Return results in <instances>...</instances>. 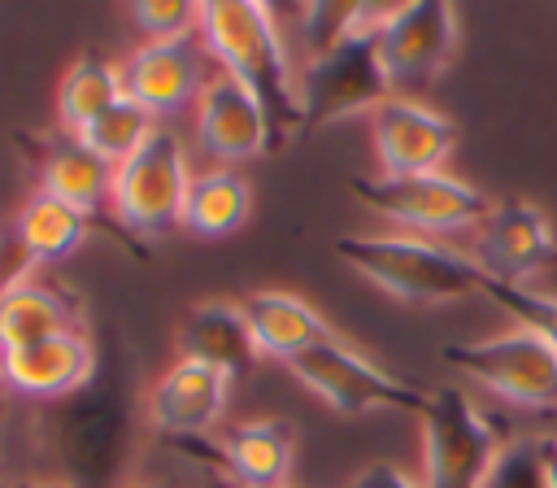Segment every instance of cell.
Instances as JSON below:
<instances>
[{"mask_svg": "<svg viewBox=\"0 0 557 488\" xmlns=\"http://www.w3.org/2000/svg\"><path fill=\"white\" fill-rule=\"evenodd\" d=\"M348 192L370 205L374 213H383L387 222L405 227V231H422V235H453V231H470L487 218L492 200L444 174V170H431V174H374V179H352Z\"/></svg>", "mask_w": 557, "mask_h": 488, "instance_id": "cell-9", "label": "cell"}, {"mask_svg": "<svg viewBox=\"0 0 557 488\" xmlns=\"http://www.w3.org/2000/svg\"><path fill=\"white\" fill-rule=\"evenodd\" d=\"M383 13H387V4H379L370 22H361L339 44H331L326 52H318L300 65L305 131H318V126L352 118V113H374L383 100H392V83H387L383 57H379Z\"/></svg>", "mask_w": 557, "mask_h": 488, "instance_id": "cell-4", "label": "cell"}, {"mask_svg": "<svg viewBox=\"0 0 557 488\" xmlns=\"http://www.w3.org/2000/svg\"><path fill=\"white\" fill-rule=\"evenodd\" d=\"M344 488H426L422 479H413V475H405L400 466H392V462H374V466H366V471H357Z\"/></svg>", "mask_w": 557, "mask_h": 488, "instance_id": "cell-29", "label": "cell"}, {"mask_svg": "<svg viewBox=\"0 0 557 488\" xmlns=\"http://www.w3.org/2000/svg\"><path fill=\"white\" fill-rule=\"evenodd\" d=\"M152 131H157V118L148 113V109H139L135 100H117L113 109H104L87 131H78V139L96 152V157H104L109 166H122L126 157H135L148 139H152Z\"/></svg>", "mask_w": 557, "mask_h": 488, "instance_id": "cell-25", "label": "cell"}, {"mask_svg": "<svg viewBox=\"0 0 557 488\" xmlns=\"http://www.w3.org/2000/svg\"><path fill=\"white\" fill-rule=\"evenodd\" d=\"M183 357L205 362V366H213V370H222L231 379L248 375L252 362L261 357V349L252 340L244 305H235V301H205V305H196L187 327H183Z\"/></svg>", "mask_w": 557, "mask_h": 488, "instance_id": "cell-20", "label": "cell"}, {"mask_svg": "<svg viewBox=\"0 0 557 488\" xmlns=\"http://www.w3.org/2000/svg\"><path fill=\"white\" fill-rule=\"evenodd\" d=\"M540 440V466H544V484L557 488V436H535Z\"/></svg>", "mask_w": 557, "mask_h": 488, "instance_id": "cell-30", "label": "cell"}, {"mask_svg": "<svg viewBox=\"0 0 557 488\" xmlns=\"http://www.w3.org/2000/svg\"><path fill=\"white\" fill-rule=\"evenodd\" d=\"M205 48L183 44H144L122 65V96L148 109L152 118H170L200 100L205 91Z\"/></svg>", "mask_w": 557, "mask_h": 488, "instance_id": "cell-18", "label": "cell"}, {"mask_svg": "<svg viewBox=\"0 0 557 488\" xmlns=\"http://www.w3.org/2000/svg\"><path fill=\"white\" fill-rule=\"evenodd\" d=\"M174 449L205 462L209 475L244 488H287L296 466V431L287 418H248L226 427L218 440H174Z\"/></svg>", "mask_w": 557, "mask_h": 488, "instance_id": "cell-11", "label": "cell"}, {"mask_svg": "<svg viewBox=\"0 0 557 488\" xmlns=\"http://www.w3.org/2000/svg\"><path fill=\"white\" fill-rule=\"evenodd\" d=\"M231 375L205 366V362H191V357H178L152 388L148 396V418L152 427L174 444V440H200L209 436L226 405H231Z\"/></svg>", "mask_w": 557, "mask_h": 488, "instance_id": "cell-16", "label": "cell"}, {"mask_svg": "<svg viewBox=\"0 0 557 488\" xmlns=\"http://www.w3.org/2000/svg\"><path fill=\"white\" fill-rule=\"evenodd\" d=\"M440 357L457 375L483 383L487 392L522 410L557 414V349L522 327L500 331L492 340H474V344H444Z\"/></svg>", "mask_w": 557, "mask_h": 488, "instance_id": "cell-8", "label": "cell"}, {"mask_svg": "<svg viewBox=\"0 0 557 488\" xmlns=\"http://www.w3.org/2000/svg\"><path fill=\"white\" fill-rule=\"evenodd\" d=\"M474 231V261L496 283H531V274L557 261V235L548 218L522 196L492 205Z\"/></svg>", "mask_w": 557, "mask_h": 488, "instance_id": "cell-12", "label": "cell"}, {"mask_svg": "<svg viewBox=\"0 0 557 488\" xmlns=\"http://www.w3.org/2000/svg\"><path fill=\"white\" fill-rule=\"evenodd\" d=\"M139 488H170V484H139Z\"/></svg>", "mask_w": 557, "mask_h": 488, "instance_id": "cell-34", "label": "cell"}, {"mask_svg": "<svg viewBox=\"0 0 557 488\" xmlns=\"http://www.w3.org/2000/svg\"><path fill=\"white\" fill-rule=\"evenodd\" d=\"M131 17L148 35V44H183L191 30H200V4L187 0H144L131 4Z\"/></svg>", "mask_w": 557, "mask_h": 488, "instance_id": "cell-27", "label": "cell"}, {"mask_svg": "<svg viewBox=\"0 0 557 488\" xmlns=\"http://www.w3.org/2000/svg\"><path fill=\"white\" fill-rule=\"evenodd\" d=\"M457 48V9L444 0L387 4L379 22V57L392 83V96L431 87Z\"/></svg>", "mask_w": 557, "mask_h": 488, "instance_id": "cell-10", "label": "cell"}, {"mask_svg": "<svg viewBox=\"0 0 557 488\" xmlns=\"http://www.w3.org/2000/svg\"><path fill=\"white\" fill-rule=\"evenodd\" d=\"M252 213V187L244 174L218 166L205 174H191L187 200H183V227L200 240H226L235 235Z\"/></svg>", "mask_w": 557, "mask_h": 488, "instance_id": "cell-23", "label": "cell"}, {"mask_svg": "<svg viewBox=\"0 0 557 488\" xmlns=\"http://www.w3.org/2000/svg\"><path fill=\"white\" fill-rule=\"evenodd\" d=\"M0 488H4V484H0Z\"/></svg>", "mask_w": 557, "mask_h": 488, "instance_id": "cell-36", "label": "cell"}, {"mask_svg": "<svg viewBox=\"0 0 557 488\" xmlns=\"http://www.w3.org/2000/svg\"><path fill=\"white\" fill-rule=\"evenodd\" d=\"M335 257L413 305H448L487 292V274L474 257L418 235H339Z\"/></svg>", "mask_w": 557, "mask_h": 488, "instance_id": "cell-3", "label": "cell"}, {"mask_svg": "<svg viewBox=\"0 0 557 488\" xmlns=\"http://www.w3.org/2000/svg\"><path fill=\"white\" fill-rule=\"evenodd\" d=\"M483 296H492L500 309H509L522 331H531V335H540L544 344L557 349V296L553 292H540L531 283H496V279H487Z\"/></svg>", "mask_w": 557, "mask_h": 488, "instance_id": "cell-26", "label": "cell"}, {"mask_svg": "<svg viewBox=\"0 0 557 488\" xmlns=\"http://www.w3.org/2000/svg\"><path fill=\"white\" fill-rule=\"evenodd\" d=\"M287 366L313 396H322L331 410H339L348 418H361V414H422L426 401H431L426 388H413L409 379L387 375L383 366L361 357L339 335H331L318 349L292 357Z\"/></svg>", "mask_w": 557, "mask_h": 488, "instance_id": "cell-6", "label": "cell"}, {"mask_svg": "<svg viewBox=\"0 0 557 488\" xmlns=\"http://www.w3.org/2000/svg\"><path fill=\"white\" fill-rule=\"evenodd\" d=\"M196 139L218 166H235V161L274 152V126H270L265 109L226 74L209 78L196 100Z\"/></svg>", "mask_w": 557, "mask_h": 488, "instance_id": "cell-17", "label": "cell"}, {"mask_svg": "<svg viewBox=\"0 0 557 488\" xmlns=\"http://www.w3.org/2000/svg\"><path fill=\"white\" fill-rule=\"evenodd\" d=\"M4 396H9V392H4V383H0V423H4Z\"/></svg>", "mask_w": 557, "mask_h": 488, "instance_id": "cell-33", "label": "cell"}, {"mask_svg": "<svg viewBox=\"0 0 557 488\" xmlns=\"http://www.w3.org/2000/svg\"><path fill=\"white\" fill-rule=\"evenodd\" d=\"M96 231H104L96 218L78 213L74 205L35 192L22 213H17V248H22V270H39V266H57L70 253H78Z\"/></svg>", "mask_w": 557, "mask_h": 488, "instance_id": "cell-22", "label": "cell"}, {"mask_svg": "<svg viewBox=\"0 0 557 488\" xmlns=\"http://www.w3.org/2000/svg\"><path fill=\"white\" fill-rule=\"evenodd\" d=\"M200 39L205 52L235 78L270 118L274 148L305 135L300 109V74L278 39L274 9L257 0H209L200 4Z\"/></svg>", "mask_w": 557, "mask_h": 488, "instance_id": "cell-2", "label": "cell"}, {"mask_svg": "<svg viewBox=\"0 0 557 488\" xmlns=\"http://www.w3.org/2000/svg\"><path fill=\"white\" fill-rule=\"evenodd\" d=\"M244 314H248V327H252V340L261 349V357H300L309 349H318L322 340H331L335 331L326 327V318L300 301L296 292H252L244 301Z\"/></svg>", "mask_w": 557, "mask_h": 488, "instance_id": "cell-21", "label": "cell"}, {"mask_svg": "<svg viewBox=\"0 0 557 488\" xmlns=\"http://www.w3.org/2000/svg\"><path fill=\"white\" fill-rule=\"evenodd\" d=\"M0 288H4V279H0Z\"/></svg>", "mask_w": 557, "mask_h": 488, "instance_id": "cell-35", "label": "cell"}, {"mask_svg": "<svg viewBox=\"0 0 557 488\" xmlns=\"http://www.w3.org/2000/svg\"><path fill=\"white\" fill-rule=\"evenodd\" d=\"M209 488H244V484H231V479H222V475H209Z\"/></svg>", "mask_w": 557, "mask_h": 488, "instance_id": "cell-31", "label": "cell"}, {"mask_svg": "<svg viewBox=\"0 0 557 488\" xmlns=\"http://www.w3.org/2000/svg\"><path fill=\"white\" fill-rule=\"evenodd\" d=\"M35 157V174H39V192L57 196L65 205H74L78 213L96 218L109 235H117L122 244H131V235L113 222H104L109 213V196H113V166L104 157H96L78 135H52V139H22Z\"/></svg>", "mask_w": 557, "mask_h": 488, "instance_id": "cell-15", "label": "cell"}, {"mask_svg": "<svg viewBox=\"0 0 557 488\" xmlns=\"http://www.w3.org/2000/svg\"><path fill=\"white\" fill-rule=\"evenodd\" d=\"M187 187H191V170L178 135L152 131V139L135 157L113 166L109 213L131 240H161L174 227H183Z\"/></svg>", "mask_w": 557, "mask_h": 488, "instance_id": "cell-5", "label": "cell"}, {"mask_svg": "<svg viewBox=\"0 0 557 488\" xmlns=\"http://www.w3.org/2000/svg\"><path fill=\"white\" fill-rule=\"evenodd\" d=\"M96 370V340L91 331H61V335H44L30 344H17L9 353H0V383L9 396H26V401H61L74 388H83Z\"/></svg>", "mask_w": 557, "mask_h": 488, "instance_id": "cell-14", "label": "cell"}, {"mask_svg": "<svg viewBox=\"0 0 557 488\" xmlns=\"http://www.w3.org/2000/svg\"><path fill=\"white\" fill-rule=\"evenodd\" d=\"M479 488H548L544 484V466H540V440H509L500 444V453L492 457L487 475Z\"/></svg>", "mask_w": 557, "mask_h": 488, "instance_id": "cell-28", "label": "cell"}, {"mask_svg": "<svg viewBox=\"0 0 557 488\" xmlns=\"http://www.w3.org/2000/svg\"><path fill=\"white\" fill-rule=\"evenodd\" d=\"M61 331H83V309L70 292H61L48 279H35V270H22L4 279L0 288V353L61 335Z\"/></svg>", "mask_w": 557, "mask_h": 488, "instance_id": "cell-19", "label": "cell"}, {"mask_svg": "<svg viewBox=\"0 0 557 488\" xmlns=\"http://www.w3.org/2000/svg\"><path fill=\"white\" fill-rule=\"evenodd\" d=\"M370 135H374V157L379 174H431L448 161L457 144V126L435 113L422 100L392 96L370 113Z\"/></svg>", "mask_w": 557, "mask_h": 488, "instance_id": "cell-13", "label": "cell"}, {"mask_svg": "<svg viewBox=\"0 0 557 488\" xmlns=\"http://www.w3.org/2000/svg\"><path fill=\"white\" fill-rule=\"evenodd\" d=\"M139 383L135 357L117 331L96 340V370L83 388L39 410L35 436L61 488H122L135 457Z\"/></svg>", "mask_w": 557, "mask_h": 488, "instance_id": "cell-1", "label": "cell"}, {"mask_svg": "<svg viewBox=\"0 0 557 488\" xmlns=\"http://www.w3.org/2000/svg\"><path fill=\"white\" fill-rule=\"evenodd\" d=\"M117 100H122V70L100 57H83L65 70V78L57 87V118L70 135H78Z\"/></svg>", "mask_w": 557, "mask_h": 488, "instance_id": "cell-24", "label": "cell"}, {"mask_svg": "<svg viewBox=\"0 0 557 488\" xmlns=\"http://www.w3.org/2000/svg\"><path fill=\"white\" fill-rule=\"evenodd\" d=\"M17 488H61V484H39V479H26V484H17Z\"/></svg>", "mask_w": 557, "mask_h": 488, "instance_id": "cell-32", "label": "cell"}, {"mask_svg": "<svg viewBox=\"0 0 557 488\" xmlns=\"http://www.w3.org/2000/svg\"><path fill=\"white\" fill-rule=\"evenodd\" d=\"M500 453V427L453 383L435 388L422 410V484L479 488Z\"/></svg>", "mask_w": 557, "mask_h": 488, "instance_id": "cell-7", "label": "cell"}]
</instances>
